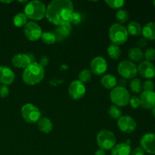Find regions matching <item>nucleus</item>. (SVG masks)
<instances>
[{"mask_svg": "<svg viewBox=\"0 0 155 155\" xmlns=\"http://www.w3.org/2000/svg\"><path fill=\"white\" fill-rule=\"evenodd\" d=\"M74 5L70 0H54L46 8L45 17L53 24L60 26L70 23Z\"/></svg>", "mask_w": 155, "mask_h": 155, "instance_id": "f257e3e1", "label": "nucleus"}, {"mask_svg": "<svg viewBox=\"0 0 155 155\" xmlns=\"http://www.w3.org/2000/svg\"><path fill=\"white\" fill-rule=\"evenodd\" d=\"M45 76V70L37 62L29 64L22 74L23 81L27 85L33 86L40 83Z\"/></svg>", "mask_w": 155, "mask_h": 155, "instance_id": "f03ea898", "label": "nucleus"}, {"mask_svg": "<svg viewBox=\"0 0 155 155\" xmlns=\"http://www.w3.org/2000/svg\"><path fill=\"white\" fill-rule=\"evenodd\" d=\"M46 14V6L40 1L28 2L24 8V15L27 18L34 21L43 19Z\"/></svg>", "mask_w": 155, "mask_h": 155, "instance_id": "7ed1b4c3", "label": "nucleus"}, {"mask_svg": "<svg viewBox=\"0 0 155 155\" xmlns=\"http://www.w3.org/2000/svg\"><path fill=\"white\" fill-rule=\"evenodd\" d=\"M129 33L127 28L120 24H114L109 29V38L110 41L117 45L124 44L128 39Z\"/></svg>", "mask_w": 155, "mask_h": 155, "instance_id": "20e7f679", "label": "nucleus"}, {"mask_svg": "<svg viewBox=\"0 0 155 155\" xmlns=\"http://www.w3.org/2000/svg\"><path fill=\"white\" fill-rule=\"evenodd\" d=\"M110 98L114 105L117 107H125L130 102V94L126 88L116 86L110 92Z\"/></svg>", "mask_w": 155, "mask_h": 155, "instance_id": "39448f33", "label": "nucleus"}, {"mask_svg": "<svg viewBox=\"0 0 155 155\" xmlns=\"http://www.w3.org/2000/svg\"><path fill=\"white\" fill-rule=\"evenodd\" d=\"M96 139L98 147L103 151L111 150L116 145V137L109 130H101L97 135Z\"/></svg>", "mask_w": 155, "mask_h": 155, "instance_id": "423d86ee", "label": "nucleus"}, {"mask_svg": "<svg viewBox=\"0 0 155 155\" xmlns=\"http://www.w3.org/2000/svg\"><path fill=\"white\" fill-rule=\"evenodd\" d=\"M21 116L23 119L29 124H35L41 118V112L34 104L27 103L21 107Z\"/></svg>", "mask_w": 155, "mask_h": 155, "instance_id": "0eeeda50", "label": "nucleus"}, {"mask_svg": "<svg viewBox=\"0 0 155 155\" xmlns=\"http://www.w3.org/2000/svg\"><path fill=\"white\" fill-rule=\"evenodd\" d=\"M117 72L123 78L133 79L138 74L136 65L131 61H123L118 64Z\"/></svg>", "mask_w": 155, "mask_h": 155, "instance_id": "6e6552de", "label": "nucleus"}, {"mask_svg": "<svg viewBox=\"0 0 155 155\" xmlns=\"http://www.w3.org/2000/svg\"><path fill=\"white\" fill-rule=\"evenodd\" d=\"M26 38L30 41H37L42 34V28L38 24L33 21H30L26 24L24 29Z\"/></svg>", "mask_w": 155, "mask_h": 155, "instance_id": "1a4fd4ad", "label": "nucleus"}, {"mask_svg": "<svg viewBox=\"0 0 155 155\" xmlns=\"http://www.w3.org/2000/svg\"><path fill=\"white\" fill-rule=\"evenodd\" d=\"M86 86L84 83L80 80H74L70 84L68 88V93L70 97L74 100H79L83 98L86 94Z\"/></svg>", "mask_w": 155, "mask_h": 155, "instance_id": "9d476101", "label": "nucleus"}, {"mask_svg": "<svg viewBox=\"0 0 155 155\" xmlns=\"http://www.w3.org/2000/svg\"><path fill=\"white\" fill-rule=\"evenodd\" d=\"M117 127L120 130L124 133H131L136 130L137 124L133 117L126 115V116H122L118 119Z\"/></svg>", "mask_w": 155, "mask_h": 155, "instance_id": "9b49d317", "label": "nucleus"}, {"mask_svg": "<svg viewBox=\"0 0 155 155\" xmlns=\"http://www.w3.org/2000/svg\"><path fill=\"white\" fill-rule=\"evenodd\" d=\"M107 69V61L101 56L94 58L90 63V71L92 74L100 76L106 72Z\"/></svg>", "mask_w": 155, "mask_h": 155, "instance_id": "f8f14e48", "label": "nucleus"}, {"mask_svg": "<svg viewBox=\"0 0 155 155\" xmlns=\"http://www.w3.org/2000/svg\"><path fill=\"white\" fill-rule=\"evenodd\" d=\"M141 148L145 152L150 154H155V134L148 133L144 135L140 140Z\"/></svg>", "mask_w": 155, "mask_h": 155, "instance_id": "ddd939ff", "label": "nucleus"}, {"mask_svg": "<svg viewBox=\"0 0 155 155\" xmlns=\"http://www.w3.org/2000/svg\"><path fill=\"white\" fill-rule=\"evenodd\" d=\"M138 72L142 77L145 79H152L155 77V66L153 63L144 61L139 64L137 68Z\"/></svg>", "mask_w": 155, "mask_h": 155, "instance_id": "4468645a", "label": "nucleus"}, {"mask_svg": "<svg viewBox=\"0 0 155 155\" xmlns=\"http://www.w3.org/2000/svg\"><path fill=\"white\" fill-rule=\"evenodd\" d=\"M140 102L142 107L144 109H152L155 105V92H147V91H143L141 94L140 97Z\"/></svg>", "mask_w": 155, "mask_h": 155, "instance_id": "2eb2a0df", "label": "nucleus"}, {"mask_svg": "<svg viewBox=\"0 0 155 155\" xmlns=\"http://www.w3.org/2000/svg\"><path fill=\"white\" fill-rule=\"evenodd\" d=\"M15 78V73L6 66H0V83L2 85L12 84Z\"/></svg>", "mask_w": 155, "mask_h": 155, "instance_id": "dca6fc26", "label": "nucleus"}, {"mask_svg": "<svg viewBox=\"0 0 155 155\" xmlns=\"http://www.w3.org/2000/svg\"><path fill=\"white\" fill-rule=\"evenodd\" d=\"M71 30H72V26H71V23L58 26V27L54 30V32H53L55 36L56 42H61L64 39H66L71 34Z\"/></svg>", "mask_w": 155, "mask_h": 155, "instance_id": "f3484780", "label": "nucleus"}, {"mask_svg": "<svg viewBox=\"0 0 155 155\" xmlns=\"http://www.w3.org/2000/svg\"><path fill=\"white\" fill-rule=\"evenodd\" d=\"M12 63L15 68L24 69L31 64L27 53H18L15 54L12 59Z\"/></svg>", "mask_w": 155, "mask_h": 155, "instance_id": "a211bd4d", "label": "nucleus"}, {"mask_svg": "<svg viewBox=\"0 0 155 155\" xmlns=\"http://www.w3.org/2000/svg\"><path fill=\"white\" fill-rule=\"evenodd\" d=\"M142 34L145 39L155 40V23L149 22L142 29Z\"/></svg>", "mask_w": 155, "mask_h": 155, "instance_id": "6ab92c4d", "label": "nucleus"}, {"mask_svg": "<svg viewBox=\"0 0 155 155\" xmlns=\"http://www.w3.org/2000/svg\"><path fill=\"white\" fill-rule=\"evenodd\" d=\"M131 147L126 143H120L111 149V155H130Z\"/></svg>", "mask_w": 155, "mask_h": 155, "instance_id": "aec40b11", "label": "nucleus"}, {"mask_svg": "<svg viewBox=\"0 0 155 155\" xmlns=\"http://www.w3.org/2000/svg\"><path fill=\"white\" fill-rule=\"evenodd\" d=\"M38 128L42 133L48 134L52 131L53 124L50 119L47 117H42L38 121Z\"/></svg>", "mask_w": 155, "mask_h": 155, "instance_id": "412c9836", "label": "nucleus"}, {"mask_svg": "<svg viewBox=\"0 0 155 155\" xmlns=\"http://www.w3.org/2000/svg\"><path fill=\"white\" fill-rule=\"evenodd\" d=\"M101 84L106 89H113L117 85V80L116 77L112 74H106L101 78Z\"/></svg>", "mask_w": 155, "mask_h": 155, "instance_id": "4be33fe9", "label": "nucleus"}, {"mask_svg": "<svg viewBox=\"0 0 155 155\" xmlns=\"http://www.w3.org/2000/svg\"><path fill=\"white\" fill-rule=\"evenodd\" d=\"M128 55L132 62H142L144 58V52L138 47L131 48L128 51Z\"/></svg>", "mask_w": 155, "mask_h": 155, "instance_id": "5701e85b", "label": "nucleus"}, {"mask_svg": "<svg viewBox=\"0 0 155 155\" xmlns=\"http://www.w3.org/2000/svg\"><path fill=\"white\" fill-rule=\"evenodd\" d=\"M142 29L139 23L136 22V21H132L128 24L127 30L129 34L133 36H137L142 33Z\"/></svg>", "mask_w": 155, "mask_h": 155, "instance_id": "b1692460", "label": "nucleus"}, {"mask_svg": "<svg viewBox=\"0 0 155 155\" xmlns=\"http://www.w3.org/2000/svg\"><path fill=\"white\" fill-rule=\"evenodd\" d=\"M107 51L109 57L112 59L117 60L121 55L120 48L119 47V45H117L115 44H111L110 45H109Z\"/></svg>", "mask_w": 155, "mask_h": 155, "instance_id": "393cba45", "label": "nucleus"}, {"mask_svg": "<svg viewBox=\"0 0 155 155\" xmlns=\"http://www.w3.org/2000/svg\"><path fill=\"white\" fill-rule=\"evenodd\" d=\"M27 18L24 13H18L14 17L13 22L14 25L17 27H24L27 24Z\"/></svg>", "mask_w": 155, "mask_h": 155, "instance_id": "a878e982", "label": "nucleus"}, {"mask_svg": "<svg viewBox=\"0 0 155 155\" xmlns=\"http://www.w3.org/2000/svg\"><path fill=\"white\" fill-rule=\"evenodd\" d=\"M42 42L47 45H51L56 42V38L53 32H44L41 36Z\"/></svg>", "mask_w": 155, "mask_h": 155, "instance_id": "bb28decb", "label": "nucleus"}, {"mask_svg": "<svg viewBox=\"0 0 155 155\" xmlns=\"http://www.w3.org/2000/svg\"><path fill=\"white\" fill-rule=\"evenodd\" d=\"M130 89L132 92L135 93L140 92L142 89V83L140 79L133 78L130 83Z\"/></svg>", "mask_w": 155, "mask_h": 155, "instance_id": "cd10ccee", "label": "nucleus"}, {"mask_svg": "<svg viewBox=\"0 0 155 155\" xmlns=\"http://www.w3.org/2000/svg\"><path fill=\"white\" fill-rule=\"evenodd\" d=\"M92 72H91L90 70L88 69H85L83 70L80 72L78 75V78L80 82H82L83 83H88L92 79Z\"/></svg>", "mask_w": 155, "mask_h": 155, "instance_id": "c85d7f7f", "label": "nucleus"}, {"mask_svg": "<svg viewBox=\"0 0 155 155\" xmlns=\"http://www.w3.org/2000/svg\"><path fill=\"white\" fill-rule=\"evenodd\" d=\"M107 113H108L109 116L111 118H113V119L118 120L120 117H122V111H121V110L120 109L119 107L114 105V104L109 107Z\"/></svg>", "mask_w": 155, "mask_h": 155, "instance_id": "c756f323", "label": "nucleus"}, {"mask_svg": "<svg viewBox=\"0 0 155 155\" xmlns=\"http://www.w3.org/2000/svg\"><path fill=\"white\" fill-rule=\"evenodd\" d=\"M129 17H130V15H129V13L127 12V11L124 10V9H120L116 14L117 20L120 24H124V23L127 22L129 19Z\"/></svg>", "mask_w": 155, "mask_h": 155, "instance_id": "7c9ffc66", "label": "nucleus"}, {"mask_svg": "<svg viewBox=\"0 0 155 155\" xmlns=\"http://www.w3.org/2000/svg\"><path fill=\"white\" fill-rule=\"evenodd\" d=\"M105 3L111 8L118 9L124 6L125 2L124 0H106Z\"/></svg>", "mask_w": 155, "mask_h": 155, "instance_id": "2f4dec72", "label": "nucleus"}, {"mask_svg": "<svg viewBox=\"0 0 155 155\" xmlns=\"http://www.w3.org/2000/svg\"><path fill=\"white\" fill-rule=\"evenodd\" d=\"M144 58L146 61L151 62L155 59V49L154 48H148L144 52Z\"/></svg>", "mask_w": 155, "mask_h": 155, "instance_id": "473e14b6", "label": "nucleus"}, {"mask_svg": "<svg viewBox=\"0 0 155 155\" xmlns=\"http://www.w3.org/2000/svg\"><path fill=\"white\" fill-rule=\"evenodd\" d=\"M82 21V17L81 15H80L79 12H73L72 15H71V21L70 23L73 24H75V25H77V24H80Z\"/></svg>", "mask_w": 155, "mask_h": 155, "instance_id": "72a5a7b5", "label": "nucleus"}, {"mask_svg": "<svg viewBox=\"0 0 155 155\" xmlns=\"http://www.w3.org/2000/svg\"><path fill=\"white\" fill-rule=\"evenodd\" d=\"M142 88H143L144 91H147V92H153L154 90V83L151 80H148L142 84Z\"/></svg>", "mask_w": 155, "mask_h": 155, "instance_id": "f704fd0d", "label": "nucleus"}, {"mask_svg": "<svg viewBox=\"0 0 155 155\" xmlns=\"http://www.w3.org/2000/svg\"><path fill=\"white\" fill-rule=\"evenodd\" d=\"M129 103H130V106H131L133 108L136 109L141 105L140 98H139V97L136 96V95H134V96H132L131 98H130V102Z\"/></svg>", "mask_w": 155, "mask_h": 155, "instance_id": "c9c22d12", "label": "nucleus"}, {"mask_svg": "<svg viewBox=\"0 0 155 155\" xmlns=\"http://www.w3.org/2000/svg\"><path fill=\"white\" fill-rule=\"evenodd\" d=\"M9 94V89L5 85H0V98H6Z\"/></svg>", "mask_w": 155, "mask_h": 155, "instance_id": "e433bc0d", "label": "nucleus"}, {"mask_svg": "<svg viewBox=\"0 0 155 155\" xmlns=\"http://www.w3.org/2000/svg\"><path fill=\"white\" fill-rule=\"evenodd\" d=\"M137 45H138V48H140V49H142V48H145V47H146V45H148L147 39H145L144 37L140 38V39L138 40Z\"/></svg>", "mask_w": 155, "mask_h": 155, "instance_id": "4c0bfd02", "label": "nucleus"}, {"mask_svg": "<svg viewBox=\"0 0 155 155\" xmlns=\"http://www.w3.org/2000/svg\"><path fill=\"white\" fill-rule=\"evenodd\" d=\"M130 155H145V152L141 147H138L131 151Z\"/></svg>", "mask_w": 155, "mask_h": 155, "instance_id": "58836bf2", "label": "nucleus"}, {"mask_svg": "<svg viewBox=\"0 0 155 155\" xmlns=\"http://www.w3.org/2000/svg\"><path fill=\"white\" fill-rule=\"evenodd\" d=\"M48 61H49V59H48V58L47 57V56H42L40 58V60H39V64L41 66L44 68V67H45L46 65H48Z\"/></svg>", "mask_w": 155, "mask_h": 155, "instance_id": "ea45409f", "label": "nucleus"}, {"mask_svg": "<svg viewBox=\"0 0 155 155\" xmlns=\"http://www.w3.org/2000/svg\"><path fill=\"white\" fill-rule=\"evenodd\" d=\"M117 84H118V86H120V87L126 88V86H127V80L122 77V78H120L117 81Z\"/></svg>", "mask_w": 155, "mask_h": 155, "instance_id": "a19ab883", "label": "nucleus"}, {"mask_svg": "<svg viewBox=\"0 0 155 155\" xmlns=\"http://www.w3.org/2000/svg\"><path fill=\"white\" fill-rule=\"evenodd\" d=\"M27 56H28L29 59H30V63H34V62H36V58H35L34 54H32V53H27Z\"/></svg>", "mask_w": 155, "mask_h": 155, "instance_id": "79ce46f5", "label": "nucleus"}, {"mask_svg": "<svg viewBox=\"0 0 155 155\" xmlns=\"http://www.w3.org/2000/svg\"><path fill=\"white\" fill-rule=\"evenodd\" d=\"M94 155H106V154L105 152H104V151H103V150L101 149H98L95 151Z\"/></svg>", "mask_w": 155, "mask_h": 155, "instance_id": "37998d69", "label": "nucleus"}, {"mask_svg": "<svg viewBox=\"0 0 155 155\" xmlns=\"http://www.w3.org/2000/svg\"><path fill=\"white\" fill-rule=\"evenodd\" d=\"M152 114H153V116H154V117L155 118V105H154V107L152 108Z\"/></svg>", "mask_w": 155, "mask_h": 155, "instance_id": "c03bdc74", "label": "nucleus"}, {"mask_svg": "<svg viewBox=\"0 0 155 155\" xmlns=\"http://www.w3.org/2000/svg\"><path fill=\"white\" fill-rule=\"evenodd\" d=\"M1 2H3V3H11V2H12V1H1Z\"/></svg>", "mask_w": 155, "mask_h": 155, "instance_id": "a18cd8bd", "label": "nucleus"}, {"mask_svg": "<svg viewBox=\"0 0 155 155\" xmlns=\"http://www.w3.org/2000/svg\"><path fill=\"white\" fill-rule=\"evenodd\" d=\"M153 4H154V5L155 6V0H154V2H153Z\"/></svg>", "mask_w": 155, "mask_h": 155, "instance_id": "49530a36", "label": "nucleus"}]
</instances>
